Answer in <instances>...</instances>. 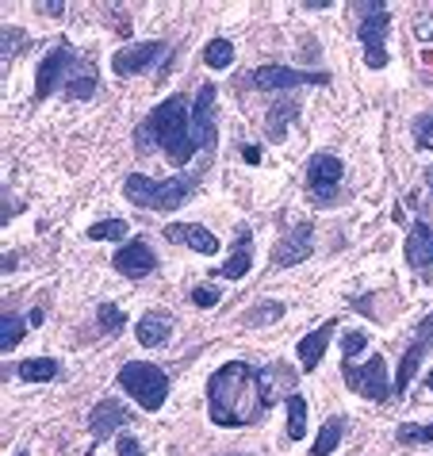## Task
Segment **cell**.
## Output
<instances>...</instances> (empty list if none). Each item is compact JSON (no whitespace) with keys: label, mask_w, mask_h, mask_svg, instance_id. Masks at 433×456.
Listing matches in <instances>:
<instances>
[{"label":"cell","mask_w":433,"mask_h":456,"mask_svg":"<svg viewBox=\"0 0 433 456\" xmlns=\"http://www.w3.org/2000/svg\"><path fill=\"white\" fill-rule=\"evenodd\" d=\"M246 88H257V93H288V88H303V85H330V73H311V69H291V66H257L241 77Z\"/></svg>","instance_id":"8"},{"label":"cell","mask_w":433,"mask_h":456,"mask_svg":"<svg viewBox=\"0 0 433 456\" xmlns=\"http://www.w3.org/2000/svg\"><path fill=\"white\" fill-rule=\"evenodd\" d=\"M165 238L176 246H188V249H196V253H219V238H215L208 226H200V223H169L165 226Z\"/></svg>","instance_id":"16"},{"label":"cell","mask_w":433,"mask_h":456,"mask_svg":"<svg viewBox=\"0 0 433 456\" xmlns=\"http://www.w3.org/2000/svg\"><path fill=\"white\" fill-rule=\"evenodd\" d=\"M315 253V226L311 223H299L280 238L276 249H273V269H291V265H303Z\"/></svg>","instance_id":"12"},{"label":"cell","mask_w":433,"mask_h":456,"mask_svg":"<svg viewBox=\"0 0 433 456\" xmlns=\"http://www.w3.org/2000/svg\"><path fill=\"white\" fill-rule=\"evenodd\" d=\"M192 134L200 154L219 142V126H215V85H200V93L192 100Z\"/></svg>","instance_id":"13"},{"label":"cell","mask_w":433,"mask_h":456,"mask_svg":"<svg viewBox=\"0 0 433 456\" xmlns=\"http://www.w3.org/2000/svg\"><path fill=\"white\" fill-rule=\"evenodd\" d=\"M154 146L165 150V158L173 166H188L200 146H196V134H192V104L188 96H169L150 111L143 131H138V154H154Z\"/></svg>","instance_id":"2"},{"label":"cell","mask_w":433,"mask_h":456,"mask_svg":"<svg viewBox=\"0 0 433 456\" xmlns=\"http://www.w3.org/2000/svg\"><path fill=\"white\" fill-rule=\"evenodd\" d=\"M334 330H338V322L330 319V322H323L318 330H311V334L296 346V357H299V364H303L307 372L318 369V361H323V353H326V346H330V338H334Z\"/></svg>","instance_id":"19"},{"label":"cell","mask_w":433,"mask_h":456,"mask_svg":"<svg viewBox=\"0 0 433 456\" xmlns=\"http://www.w3.org/2000/svg\"><path fill=\"white\" fill-rule=\"evenodd\" d=\"M16 456H28V452H16Z\"/></svg>","instance_id":"43"},{"label":"cell","mask_w":433,"mask_h":456,"mask_svg":"<svg viewBox=\"0 0 433 456\" xmlns=\"http://www.w3.org/2000/svg\"><path fill=\"white\" fill-rule=\"evenodd\" d=\"M241 158H246L249 166H257V161H261V150H257V146H241Z\"/></svg>","instance_id":"37"},{"label":"cell","mask_w":433,"mask_h":456,"mask_svg":"<svg viewBox=\"0 0 433 456\" xmlns=\"http://www.w3.org/2000/svg\"><path fill=\"white\" fill-rule=\"evenodd\" d=\"M231 61H234V43L231 39H211L208 46H203V66L231 69Z\"/></svg>","instance_id":"25"},{"label":"cell","mask_w":433,"mask_h":456,"mask_svg":"<svg viewBox=\"0 0 433 456\" xmlns=\"http://www.w3.org/2000/svg\"><path fill=\"white\" fill-rule=\"evenodd\" d=\"M299 116V104L296 100H284V104H273L269 108V119H265V134H269V142H284L288 138V126L291 119Z\"/></svg>","instance_id":"22"},{"label":"cell","mask_w":433,"mask_h":456,"mask_svg":"<svg viewBox=\"0 0 433 456\" xmlns=\"http://www.w3.org/2000/svg\"><path fill=\"white\" fill-rule=\"evenodd\" d=\"M88 238H93V242H123V238H127V223L123 219L93 223V226H88Z\"/></svg>","instance_id":"29"},{"label":"cell","mask_w":433,"mask_h":456,"mask_svg":"<svg viewBox=\"0 0 433 456\" xmlns=\"http://www.w3.org/2000/svg\"><path fill=\"white\" fill-rule=\"evenodd\" d=\"M426 181H429V188H433V169H429V173H426Z\"/></svg>","instance_id":"41"},{"label":"cell","mask_w":433,"mask_h":456,"mask_svg":"<svg viewBox=\"0 0 433 456\" xmlns=\"http://www.w3.org/2000/svg\"><path fill=\"white\" fill-rule=\"evenodd\" d=\"M231 456H246V452H231Z\"/></svg>","instance_id":"42"},{"label":"cell","mask_w":433,"mask_h":456,"mask_svg":"<svg viewBox=\"0 0 433 456\" xmlns=\"http://www.w3.org/2000/svg\"><path fill=\"white\" fill-rule=\"evenodd\" d=\"M276 369H257L246 361H231L208 379V418L223 429L249 426L273 407Z\"/></svg>","instance_id":"1"},{"label":"cell","mask_w":433,"mask_h":456,"mask_svg":"<svg viewBox=\"0 0 433 456\" xmlns=\"http://www.w3.org/2000/svg\"><path fill=\"white\" fill-rule=\"evenodd\" d=\"M411 131H414V142H418V146L433 150V116H418Z\"/></svg>","instance_id":"32"},{"label":"cell","mask_w":433,"mask_h":456,"mask_svg":"<svg viewBox=\"0 0 433 456\" xmlns=\"http://www.w3.org/2000/svg\"><path fill=\"white\" fill-rule=\"evenodd\" d=\"M135 334H138V346H146V349L169 346V338H173V314H165V311L143 314L138 326H135Z\"/></svg>","instance_id":"18"},{"label":"cell","mask_w":433,"mask_h":456,"mask_svg":"<svg viewBox=\"0 0 433 456\" xmlns=\"http://www.w3.org/2000/svg\"><path fill=\"white\" fill-rule=\"evenodd\" d=\"M16 265H20V257H16V253H8V257H4V273H12Z\"/></svg>","instance_id":"39"},{"label":"cell","mask_w":433,"mask_h":456,"mask_svg":"<svg viewBox=\"0 0 433 456\" xmlns=\"http://www.w3.org/2000/svg\"><path fill=\"white\" fill-rule=\"evenodd\" d=\"M414 35H418L422 43L433 39V16H429V12H418V16H414Z\"/></svg>","instance_id":"35"},{"label":"cell","mask_w":433,"mask_h":456,"mask_svg":"<svg viewBox=\"0 0 433 456\" xmlns=\"http://www.w3.org/2000/svg\"><path fill=\"white\" fill-rule=\"evenodd\" d=\"M346 429H349V418L346 414H330L326 422H323V429H318V437H315V445H311V456H330V452L341 445Z\"/></svg>","instance_id":"21"},{"label":"cell","mask_w":433,"mask_h":456,"mask_svg":"<svg viewBox=\"0 0 433 456\" xmlns=\"http://www.w3.org/2000/svg\"><path fill=\"white\" fill-rule=\"evenodd\" d=\"M403 253H406V265H411V269H429L433 265V223L429 219H418L411 226Z\"/></svg>","instance_id":"17"},{"label":"cell","mask_w":433,"mask_h":456,"mask_svg":"<svg viewBox=\"0 0 433 456\" xmlns=\"http://www.w3.org/2000/svg\"><path fill=\"white\" fill-rule=\"evenodd\" d=\"M341 176H346V169H341V161L334 154H315L307 161V192H311V200H318V204H334V196L341 188Z\"/></svg>","instance_id":"10"},{"label":"cell","mask_w":433,"mask_h":456,"mask_svg":"<svg viewBox=\"0 0 433 456\" xmlns=\"http://www.w3.org/2000/svg\"><path fill=\"white\" fill-rule=\"evenodd\" d=\"M111 269L123 273L127 281H143V276H150L158 269V253L154 246L146 242V238H131L127 246L116 249V257H111Z\"/></svg>","instance_id":"11"},{"label":"cell","mask_w":433,"mask_h":456,"mask_svg":"<svg viewBox=\"0 0 433 456\" xmlns=\"http://www.w3.org/2000/svg\"><path fill=\"white\" fill-rule=\"evenodd\" d=\"M39 12H46V16H66V4H39Z\"/></svg>","instance_id":"38"},{"label":"cell","mask_w":433,"mask_h":456,"mask_svg":"<svg viewBox=\"0 0 433 456\" xmlns=\"http://www.w3.org/2000/svg\"><path fill=\"white\" fill-rule=\"evenodd\" d=\"M426 387H429V391H433V369H429V376H426Z\"/></svg>","instance_id":"40"},{"label":"cell","mask_w":433,"mask_h":456,"mask_svg":"<svg viewBox=\"0 0 433 456\" xmlns=\"http://www.w3.org/2000/svg\"><path fill=\"white\" fill-rule=\"evenodd\" d=\"M23 46V39H20V31L16 28H8V46H4V58H12V54H16V50Z\"/></svg>","instance_id":"36"},{"label":"cell","mask_w":433,"mask_h":456,"mask_svg":"<svg viewBox=\"0 0 433 456\" xmlns=\"http://www.w3.org/2000/svg\"><path fill=\"white\" fill-rule=\"evenodd\" d=\"M116 449H119V456H143V445H138V437H131L127 429L116 437Z\"/></svg>","instance_id":"34"},{"label":"cell","mask_w":433,"mask_h":456,"mask_svg":"<svg viewBox=\"0 0 433 456\" xmlns=\"http://www.w3.org/2000/svg\"><path fill=\"white\" fill-rule=\"evenodd\" d=\"M288 437L291 441L307 437V399L303 395H288Z\"/></svg>","instance_id":"24"},{"label":"cell","mask_w":433,"mask_h":456,"mask_svg":"<svg viewBox=\"0 0 433 456\" xmlns=\"http://www.w3.org/2000/svg\"><path fill=\"white\" fill-rule=\"evenodd\" d=\"M119 387L143 411H161L165 399H169V372H161L158 364L146 361H127L119 369Z\"/></svg>","instance_id":"6"},{"label":"cell","mask_w":433,"mask_h":456,"mask_svg":"<svg viewBox=\"0 0 433 456\" xmlns=\"http://www.w3.org/2000/svg\"><path fill=\"white\" fill-rule=\"evenodd\" d=\"M341 379L353 395L361 399H372V403H388L391 399V379H388V361L372 353L364 364H353V361H341Z\"/></svg>","instance_id":"7"},{"label":"cell","mask_w":433,"mask_h":456,"mask_svg":"<svg viewBox=\"0 0 433 456\" xmlns=\"http://www.w3.org/2000/svg\"><path fill=\"white\" fill-rule=\"evenodd\" d=\"M16 376L28 379V384H50V379L61 376V364L54 357H31V361L16 364Z\"/></svg>","instance_id":"23"},{"label":"cell","mask_w":433,"mask_h":456,"mask_svg":"<svg viewBox=\"0 0 433 456\" xmlns=\"http://www.w3.org/2000/svg\"><path fill=\"white\" fill-rule=\"evenodd\" d=\"M356 12V39L364 46V66L368 69H384L388 66V23H391V8L384 0H364L353 4Z\"/></svg>","instance_id":"5"},{"label":"cell","mask_w":433,"mask_h":456,"mask_svg":"<svg viewBox=\"0 0 433 456\" xmlns=\"http://www.w3.org/2000/svg\"><path fill=\"white\" fill-rule=\"evenodd\" d=\"M429 346H433V314L418 322V334H414V341L406 346L403 361H399V372H395V391H399V395H403L406 387H411V379H414V372H418V364L426 361Z\"/></svg>","instance_id":"14"},{"label":"cell","mask_w":433,"mask_h":456,"mask_svg":"<svg viewBox=\"0 0 433 456\" xmlns=\"http://www.w3.org/2000/svg\"><path fill=\"white\" fill-rule=\"evenodd\" d=\"M28 319H20V314H4V322H0V349L12 353L23 341V330H28Z\"/></svg>","instance_id":"26"},{"label":"cell","mask_w":433,"mask_h":456,"mask_svg":"<svg viewBox=\"0 0 433 456\" xmlns=\"http://www.w3.org/2000/svg\"><path fill=\"white\" fill-rule=\"evenodd\" d=\"M123 426H131V411H127L119 399H100L93 407V414H88V429H93L96 445L100 441H108V437H116V434H123Z\"/></svg>","instance_id":"15"},{"label":"cell","mask_w":433,"mask_h":456,"mask_svg":"<svg viewBox=\"0 0 433 456\" xmlns=\"http://www.w3.org/2000/svg\"><path fill=\"white\" fill-rule=\"evenodd\" d=\"M192 303L200 311H211L215 303H219V288H211V284H200V288H192Z\"/></svg>","instance_id":"33"},{"label":"cell","mask_w":433,"mask_h":456,"mask_svg":"<svg viewBox=\"0 0 433 456\" xmlns=\"http://www.w3.org/2000/svg\"><path fill=\"white\" fill-rule=\"evenodd\" d=\"M50 93H66L69 100H96L100 96V77L85 66L78 46L58 43L39 61V73H35V100H46Z\"/></svg>","instance_id":"3"},{"label":"cell","mask_w":433,"mask_h":456,"mask_svg":"<svg viewBox=\"0 0 433 456\" xmlns=\"http://www.w3.org/2000/svg\"><path fill=\"white\" fill-rule=\"evenodd\" d=\"M395 441H399V445H429L433 422H406V426L395 429Z\"/></svg>","instance_id":"27"},{"label":"cell","mask_w":433,"mask_h":456,"mask_svg":"<svg viewBox=\"0 0 433 456\" xmlns=\"http://www.w3.org/2000/svg\"><path fill=\"white\" fill-rule=\"evenodd\" d=\"M203 173H208V158H203L192 173L169 176V181H154V176L131 173V176L123 181V196L131 200L135 208H143V211H176V208H181L184 200L200 188Z\"/></svg>","instance_id":"4"},{"label":"cell","mask_w":433,"mask_h":456,"mask_svg":"<svg viewBox=\"0 0 433 456\" xmlns=\"http://www.w3.org/2000/svg\"><path fill=\"white\" fill-rule=\"evenodd\" d=\"M249 265H253V234H249V226H238L234 249H231V257H226V265L219 273L226 276V281H241V276L249 273Z\"/></svg>","instance_id":"20"},{"label":"cell","mask_w":433,"mask_h":456,"mask_svg":"<svg viewBox=\"0 0 433 456\" xmlns=\"http://www.w3.org/2000/svg\"><path fill=\"white\" fill-rule=\"evenodd\" d=\"M361 349H368V334H361V330H346V334H341V357H346V361H353Z\"/></svg>","instance_id":"31"},{"label":"cell","mask_w":433,"mask_h":456,"mask_svg":"<svg viewBox=\"0 0 433 456\" xmlns=\"http://www.w3.org/2000/svg\"><path fill=\"white\" fill-rule=\"evenodd\" d=\"M276 319H284V303H276V299H265L261 307H253V311L241 314V322H246V326H269Z\"/></svg>","instance_id":"28"},{"label":"cell","mask_w":433,"mask_h":456,"mask_svg":"<svg viewBox=\"0 0 433 456\" xmlns=\"http://www.w3.org/2000/svg\"><path fill=\"white\" fill-rule=\"evenodd\" d=\"M96 319H100V334H119L123 326H127V314L116 307V303H100Z\"/></svg>","instance_id":"30"},{"label":"cell","mask_w":433,"mask_h":456,"mask_svg":"<svg viewBox=\"0 0 433 456\" xmlns=\"http://www.w3.org/2000/svg\"><path fill=\"white\" fill-rule=\"evenodd\" d=\"M169 61V43H131L111 54V69L119 77H135V73H150Z\"/></svg>","instance_id":"9"}]
</instances>
